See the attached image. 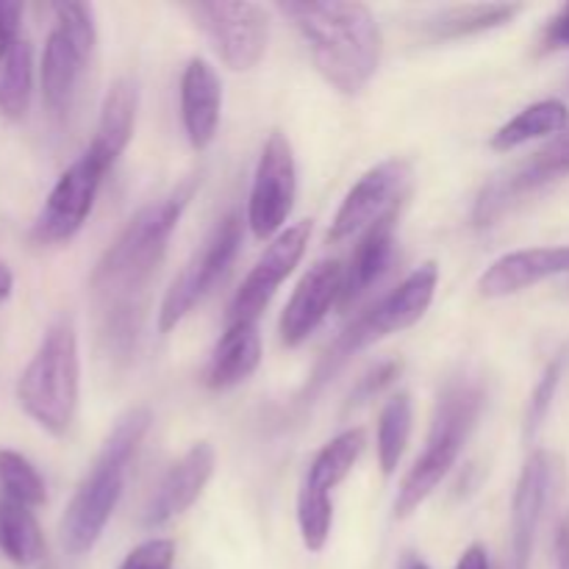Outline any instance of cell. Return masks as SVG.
<instances>
[{
    "mask_svg": "<svg viewBox=\"0 0 569 569\" xmlns=\"http://www.w3.org/2000/svg\"><path fill=\"white\" fill-rule=\"evenodd\" d=\"M33 94V48L26 37L0 48V114L26 117Z\"/></svg>",
    "mask_w": 569,
    "mask_h": 569,
    "instance_id": "obj_27",
    "label": "cell"
},
{
    "mask_svg": "<svg viewBox=\"0 0 569 569\" xmlns=\"http://www.w3.org/2000/svg\"><path fill=\"white\" fill-rule=\"evenodd\" d=\"M298 528L306 550L320 553L328 545L333 528V500L331 495L311 492L300 487L298 492Z\"/></svg>",
    "mask_w": 569,
    "mask_h": 569,
    "instance_id": "obj_30",
    "label": "cell"
},
{
    "mask_svg": "<svg viewBox=\"0 0 569 569\" xmlns=\"http://www.w3.org/2000/svg\"><path fill=\"white\" fill-rule=\"evenodd\" d=\"M400 569H431L422 559H417L415 553H406L403 561H400Z\"/></svg>",
    "mask_w": 569,
    "mask_h": 569,
    "instance_id": "obj_39",
    "label": "cell"
},
{
    "mask_svg": "<svg viewBox=\"0 0 569 569\" xmlns=\"http://www.w3.org/2000/svg\"><path fill=\"white\" fill-rule=\"evenodd\" d=\"M0 556L17 567L44 559V537L33 511L6 498H0Z\"/></svg>",
    "mask_w": 569,
    "mask_h": 569,
    "instance_id": "obj_26",
    "label": "cell"
},
{
    "mask_svg": "<svg viewBox=\"0 0 569 569\" xmlns=\"http://www.w3.org/2000/svg\"><path fill=\"white\" fill-rule=\"evenodd\" d=\"M411 422H415V406L409 395H392L378 417V465L387 478L398 472L411 437Z\"/></svg>",
    "mask_w": 569,
    "mask_h": 569,
    "instance_id": "obj_28",
    "label": "cell"
},
{
    "mask_svg": "<svg viewBox=\"0 0 569 569\" xmlns=\"http://www.w3.org/2000/svg\"><path fill=\"white\" fill-rule=\"evenodd\" d=\"M198 187L200 176H189L170 192L142 206L94 264L89 289L103 320V337L120 356L133 350L144 317V303H148L150 281L161 267L167 242Z\"/></svg>",
    "mask_w": 569,
    "mask_h": 569,
    "instance_id": "obj_1",
    "label": "cell"
},
{
    "mask_svg": "<svg viewBox=\"0 0 569 569\" xmlns=\"http://www.w3.org/2000/svg\"><path fill=\"white\" fill-rule=\"evenodd\" d=\"M176 545L170 539H148L126 556L120 569H172Z\"/></svg>",
    "mask_w": 569,
    "mask_h": 569,
    "instance_id": "obj_33",
    "label": "cell"
},
{
    "mask_svg": "<svg viewBox=\"0 0 569 569\" xmlns=\"http://www.w3.org/2000/svg\"><path fill=\"white\" fill-rule=\"evenodd\" d=\"M309 239L311 220H300L295 222V226H287L276 239H272L270 248H267L264 256L256 261V267L248 272L242 287L233 295L226 315L228 326L259 320L261 311L270 306L272 295L278 292V287H281V283L292 276L295 267L300 264L306 248H309Z\"/></svg>",
    "mask_w": 569,
    "mask_h": 569,
    "instance_id": "obj_14",
    "label": "cell"
},
{
    "mask_svg": "<svg viewBox=\"0 0 569 569\" xmlns=\"http://www.w3.org/2000/svg\"><path fill=\"white\" fill-rule=\"evenodd\" d=\"M137 109H139V89L131 78H117L106 92L103 106H100L98 126H94V137L89 142L87 153L94 161L111 170L122 153H126L128 142L133 137V126H137Z\"/></svg>",
    "mask_w": 569,
    "mask_h": 569,
    "instance_id": "obj_20",
    "label": "cell"
},
{
    "mask_svg": "<svg viewBox=\"0 0 569 569\" xmlns=\"http://www.w3.org/2000/svg\"><path fill=\"white\" fill-rule=\"evenodd\" d=\"M261 353H264V348H261V333L256 322L228 326L217 342L214 353H211L209 365H206L203 383L214 392L239 387L259 370Z\"/></svg>",
    "mask_w": 569,
    "mask_h": 569,
    "instance_id": "obj_22",
    "label": "cell"
},
{
    "mask_svg": "<svg viewBox=\"0 0 569 569\" xmlns=\"http://www.w3.org/2000/svg\"><path fill=\"white\" fill-rule=\"evenodd\" d=\"M150 422H153V415L144 406L126 411L114 422L106 442L100 445V453L94 456L92 467L78 483L76 495L70 498L64 517H61V545L70 556L89 553L103 537L106 526H109L111 515L122 498L128 465L137 456L142 439L148 437Z\"/></svg>",
    "mask_w": 569,
    "mask_h": 569,
    "instance_id": "obj_3",
    "label": "cell"
},
{
    "mask_svg": "<svg viewBox=\"0 0 569 569\" xmlns=\"http://www.w3.org/2000/svg\"><path fill=\"white\" fill-rule=\"evenodd\" d=\"M411 181H415V170L403 159L381 161L367 170L345 194L342 206L328 228V242H348V239L367 233L387 217L398 214L400 203L409 198Z\"/></svg>",
    "mask_w": 569,
    "mask_h": 569,
    "instance_id": "obj_10",
    "label": "cell"
},
{
    "mask_svg": "<svg viewBox=\"0 0 569 569\" xmlns=\"http://www.w3.org/2000/svg\"><path fill=\"white\" fill-rule=\"evenodd\" d=\"M395 228H398V214L387 217L378 226H372L370 231L361 233L359 244H356L353 256H350L348 267H345V281H342V295H339V306L348 309L356 300L365 298L378 281L389 272L395 261Z\"/></svg>",
    "mask_w": 569,
    "mask_h": 569,
    "instance_id": "obj_21",
    "label": "cell"
},
{
    "mask_svg": "<svg viewBox=\"0 0 569 569\" xmlns=\"http://www.w3.org/2000/svg\"><path fill=\"white\" fill-rule=\"evenodd\" d=\"M239 248H242V217L231 211L211 228L200 250H194L181 276L167 289L159 311L161 333H170L181 326L183 317L211 292V287L220 281L222 272L233 264Z\"/></svg>",
    "mask_w": 569,
    "mask_h": 569,
    "instance_id": "obj_9",
    "label": "cell"
},
{
    "mask_svg": "<svg viewBox=\"0 0 569 569\" xmlns=\"http://www.w3.org/2000/svg\"><path fill=\"white\" fill-rule=\"evenodd\" d=\"M522 11L517 3H461L445 6L422 20V31L431 39H461L472 33L506 26Z\"/></svg>",
    "mask_w": 569,
    "mask_h": 569,
    "instance_id": "obj_23",
    "label": "cell"
},
{
    "mask_svg": "<svg viewBox=\"0 0 569 569\" xmlns=\"http://www.w3.org/2000/svg\"><path fill=\"white\" fill-rule=\"evenodd\" d=\"M439 287V264L437 261H426L417 270H411L403 281L398 283V289H392L389 295H383L376 306L365 311V315L356 317L348 326V331L339 333L337 342L331 345V350L326 353V361L317 370L315 389H320L345 361L350 359L359 350L370 348L378 339L389 337V333L406 331V328L417 326V322L426 317V311L431 309L433 295Z\"/></svg>",
    "mask_w": 569,
    "mask_h": 569,
    "instance_id": "obj_6",
    "label": "cell"
},
{
    "mask_svg": "<svg viewBox=\"0 0 569 569\" xmlns=\"http://www.w3.org/2000/svg\"><path fill=\"white\" fill-rule=\"evenodd\" d=\"M569 272V244L559 248H528L500 256L478 278V292L483 298H509L548 278Z\"/></svg>",
    "mask_w": 569,
    "mask_h": 569,
    "instance_id": "obj_18",
    "label": "cell"
},
{
    "mask_svg": "<svg viewBox=\"0 0 569 569\" xmlns=\"http://www.w3.org/2000/svg\"><path fill=\"white\" fill-rule=\"evenodd\" d=\"M556 569H569V517L556 531Z\"/></svg>",
    "mask_w": 569,
    "mask_h": 569,
    "instance_id": "obj_37",
    "label": "cell"
},
{
    "mask_svg": "<svg viewBox=\"0 0 569 569\" xmlns=\"http://www.w3.org/2000/svg\"><path fill=\"white\" fill-rule=\"evenodd\" d=\"M0 498L37 509L48 500L44 478L37 467L17 450H0Z\"/></svg>",
    "mask_w": 569,
    "mask_h": 569,
    "instance_id": "obj_29",
    "label": "cell"
},
{
    "mask_svg": "<svg viewBox=\"0 0 569 569\" xmlns=\"http://www.w3.org/2000/svg\"><path fill=\"white\" fill-rule=\"evenodd\" d=\"M569 126V109L561 100H539V103L528 106L520 114L511 117L506 126H500L492 133L489 144L498 153H509V150L520 148V144L531 142V139L556 137V133L567 131Z\"/></svg>",
    "mask_w": 569,
    "mask_h": 569,
    "instance_id": "obj_25",
    "label": "cell"
},
{
    "mask_svg": "<svg viewBox=\"0 0 569 569\" xmlns=\"http://www.w3.org/2000/svg\"><path fill=\"white\" fill-rule=\"evenodd\" d=\"M22 11H26V6L22 3H9V0H0V48L9 42H14V39H20Z\"/></svg>",
    "mask_w": 569,
    "mask_h": 569,
    "instance_id": "obj_35",
    "label": "cell"
},
{
    "mask_svg": "<svg viewBox=\"0 0 569 569\" xmlns=\"http://www.w3.org/2000/svg\"><path fill=\"white\" fill-rule=\"evenodd\" d=\"M367 448V433L361 428H348L339 437H333L320 453L315 456V461L306 470V478L300 487L311 489V492L331 495L345 478L353 472L356 461L361 459Z\"/></svg>",
    "mask_w": 569,
    "mask_h": 569,
    "instance_id": "obj_24",
    "label": "cell"
},
{
    "mask_svg": "<svg viewBox=\"0 0 569 569\" xmlns=\"http://www.w3.org/2000/svg\"><path fill=\"white\" fill-rule=\"evenodd\" d=\"M456 569H492V561H489L487 548H483V545H470V548L461 553Z\"/></svg>",
    "mask_w": 569,
    "mask_h": 569,
    "instance_id": "obj_36",
    "label": "cell"
},
{
    "mask_svg": "<svg viewBox=\"0 0 569 569\" xmlns=\"http://www.w3.org/2000/svg\"><path fill=\"white\" fill-rule=\"evenodd\" d=\"M565 176H569V128L556 133L545 148L528 156L515 170L495 176L492 181L483 183L481 194L472 206V222L478 228L495 226L511 206Z\"/></svg>",
    "mask_w": 569,
    "mask_h": 569,
    "instance_id": "obj_13",
    "label": "cell"
},
{
    "mask_svg": "<svg viewBox=\"0 0 569 569\" xmlns=\"http://www.w3.org/2000/svg\"><path fill=\"white\" fill-rule=\"evenodd\" d=\"M553 472L556 465L548 450H537L522 467L515 500H511V569L531 567L533 545H537L545 506H548L550 489H553Z\"/></svg>",
    "mask_w": 569,
    "mask_h": 569,
    "instance_id": "obj_17",
    "label": "cell"
},
{
    "mask_svg": "<svg viewBox=\"0 0 569 569\" xmlns=\"http://www.w3.org/2000/svg\"><path fill=\"white\" fill-rule=\"evenodd\" d=\"M345 281V264L337 259H320L306 270L300 283L295 287L287 309L281 315V342L287 348L303 345L322 320L328 317L331 306L339 303Z\"/></svg>",
    "mask_w": 569,
    "mask_h": 569,
    "instance_id": "obj_15",
    "label": "cell"
},
{
    "mask_svg": "<svg viewBox=\"0 0 569 569\" xmlns=\"http://www.w3.org/2000/svg\"><path fill=\"white\" fill-rule=\"evenodd\" d=\"M298 194V167L289 139L272 131L256 164L248 198V226L256 239H276L289 220Z\"/></svg>",
    "mask_w": 569,
    "mask_h": 569,
    "instance_id": "obj_11",
    "label": "cell"
},
{
    "mask_svg": "<svg viewBox=\"0 0 569 569\" xmlns=\"http://www.w3.org/2000/svg\"><path fill=\"white\" fill-rule=\"evenodd\" d=\"M11 289H14V272H11V267L0 259V300H9Z\"/></svg>",
    "mask_w": 569,
    "mask_h": 569,
    "instance_id": "obj_38",
    "label": "cell"
},
{
    "mask_svg": "<svg viewBox=\"0 0 569 569\" xmlns=\"http://www.w3.org/2000/svg\"><path fill=\"white\" fill-rule=\"evenodd\" d=\"M106 167L94 161L92 156L83 150L81 159L72 161L59 181L50 189L48 200H44L42 211L37 214L31 228V239L37 244H61L70 242L83 222L89 220L94 209V198L106 178Z\"/></svg>",
    "mask_w": 569,
    "mask_h": 569,
    "instance_id": "obj_12",
    "label": "cell"
},
{
    "mask_svg": "<svg viewBox=\"0 0 569 569\" xmlns=\"http://www.w3.org/2000/svg\"><path fill=\"white\" fill-rule=\"evenodd\" d=\"M565 48H569V3L548 22V28H545L542 33L545 53H550V50H565Z\"/></svg>",
    "mask_w": 569,
    "mask_h": 569,
    "instance_id": "obj_34",
    "label": "cell"
},
{
    "mask_svg": "<svg viewBox=\"0 0 569 569\" xmlns=\"http://www.w3.org/2000/svg\"><path fill=\"white\" fill-rule=\"evenodd\" d=\"M194 26L203 31L226 67L248 72L264 59L270 42L267 9L250 0H214V3L183 6Z\"/></svg>",
    "mask_w": 569,
    "mask_h": 569,
    "instance_id": "obj_8",
    "label": "cell"
},
{
    "mask_svg": "<svg viewBox=\"0 0 569 569\" xmlns=\"http://www.w3.org/2000/svg\"><path fill=\"white\" fill-rule=\"evenodd\" d=\"M278 11L298 28L317 72L342 94H359L378 72L383 37L370 6L356 0H287Z\"/></svg>",
    "mask_w": 569,
    "mask_h": 569,
    "instance_id": "obj_2",
    "label": "cell"
},
{
    "mask_svg": "<svg viewBox=\"0 0 569 569\" xmlns=\"http://www.w3.org/2000/svg\"><path fill=\"white\" fill-rule=\"evenodd\" d=\"M483 411V387L476 378H453L442 389L433 409L431 433H428L426 450L420 459L406 472L403 483L395 498V517L406 520L415 515L422 503L433 495V489L442 483L450 467L459 461L465 442L470 439L478 417Z\"/></svg>",
    "mask_w": 569,
    "mask_h": 569,
    "instance_id": "obj_4",
    "label": "cell"
},
{
    "mask_svg": "<svg viewBox=\"0 0 569 569\" xmlns=\"http://www.w3.org/2000/svg\"><path fill=\"white\" fill-rule=\"evenodd\" d=\"M222 83L206 59H189L181 76V122L189 144L206 150L220 131Z\"/></svg>",
    "mask_w": 569,
    "mask_h": 569,
    "instance_id": "obj_19",
    "label": "cell"
},
{
    "mask_svg": "<svg viewBox=\"0 0 569 569\" xmlns=\"http://www.w3.org/2000/svg\"><path fill=\"white\" fill-rule=\"evenodd\" d=\"M56 26L42 50V98L50 114H67L78 81L87 70L98 42L94 9L89 3H56Z\"/></svg>",
    "mask_w": 569,
    "mask_h": 569,
    "instance_id": "obj_7",
    "label": "cell"
},
{
    "mask_svg": "<svg viewBox=\"0 0 569 569\" xmlns=\"http://www.w3.org/2000/svg\"><path fill=\"white\" fill-rule=\"evenodd\" d=\"M400 372H403V361H400V359L381 361V365L372 367L370 372H365V376L359 378V383H356L353 392H350L348 411L350 409H359V406L370 403L372 398H378V395H381L383 389H389L395 381H398Z\"/></svg>",
    "mask_w": 569,
    "mask_h": 569,
    "instance_id": "obj_32",
    "label": "cell"
},
{
    "mask_svg": "<svg viewBox=\"0 0 569 569\" xmlns=\"http://www.w3.org/2000/svg\"><path fill=\"white\" fill-rule=\"evenodd\" d=\"M567 367H569V345H567L565 350H559V353H556L553 359L548 361V367H545L542 376H539L537 387H533L531 398H528L526 439L537 437V431L545 426V420H548L550 406H553L556 392H559L561 378H565Z\"/></svg>",
    "mask_w": 569,
    "mask_h": 569,
    "instance_id": "obj_31",
    "label": "cell"
},
{
    "mask_svg": "<svg viewBox=\"0 0 569 569\" xmlns=\"http://www.w3.org/2000/svg\"><path fill=\"white\" fill-rule=\"evenodd\" d=\"M217 453L209 442H198L164 472L142 511L144 528H159L192 509L214 476Z\"/></svg>",
    "mask_w": 569,
    "mask_h": 569,
    "instance_id": "obj_16",
    "label": "cell"
},
{
    "mask_svg": "<svg viewBox=\"0 0 569 569\" xmlns=\"http://www.w3.org/2000/svg\"><path fill=\"white\" fill-rule=\"evenodd\" d=\"M78 333L67 317L56 320L17 381V403L50 437H64L78 409Z\"/></svg>",
    "mask_w": 569,
    "mask_h": 569,
    "instance_id": "obj_5",
    "label": "cell"
}]
</instances>
